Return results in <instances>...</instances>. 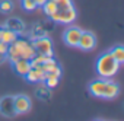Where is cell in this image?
<instances>
[{
	"label": "cell",
	"instance_id": "1",
	"mask_svg": "<svg viewBox=\"0 0 124 121\" xmlns=\"http://www.w3.org/2000/svg\"><path fill=\"white\" fill-rule=\"evenodd\" d=\"M88 89L92 96L99 99H107V101L117 98L120 93V85L112 79H104V77H98L92 80Z\"/></svg>",
	"mask_w": 124,
	"mask_h": 121
},
{
	"label": "cell",
	"instance_id": "2",
	"mask_svg": "<svg viewBox=\"0 0 124 121\" xmlns=\"http://www.w3.org/2000/svg\"><path fill=\"white\" fill-rule=\"evenodd\" d=\"M35 54H37V51H35L32 42L23 37H18L12 44H9V48L6 53V60L9 63H15L19 58L31 60Z\"/></svg>",
	"mask_w": 124,
	"mask_h": 121
},
{
	"label": "cell",
	"instance_id": "3",
	"mask_svg": "<svg viewBox=\"0 0 124 121\" xmlns=\"http://www.w3.org/2000/svg\"><path fill=\"white\" fill-rule=\"evenodd\" d=\"M120 63L114 58V55L111 54V51H105L102 53L98 60H96V64H95V70L98 73L99 77H104V79H112L118 70H120Z\"/></svg>",
	"mask_w": 124,
	"mask_h": 121
},
{
	"label": "cell",
	"instance_id": "4",
	"mask_svg": "<svg viewBox=\"0 0 124 121\" xmlns=\"http://www.w3.org/2000/svg\"><path fill=\"white\" fill-rule=\"evenodd\" d=\"M78 18V12H76V8H55L54 13L50 16V19L54 22V23H60V25H70V23H75Z\"/></svg>",
	"mask_w": 124,
	"mask_h": 121
},
{
	"label": "cell",
	"instance_id": "5",
	"mask_svg": "<svg viewBox=\"0 0 124 121\" xmlns=\"http://www.w3.org/2000/svg\"><path fill=\"white\" fill-rule=\"evenodd\" d=\"M31 42H32V45H34L37 54H44V55H48V57H53V55H54L53 41H51L47 35H39V37L34 38Z\"/></svg>",
	"mask_w": 124,
	"mask_h": 121
},
{
	"label": "cell",
	"instance_id": "6",
	"mask_svg": "<svg viewBox=\"0 0 124 121\" xmlns=\"http://www.w3.org/2000/svg\"><path fill=\"white\" fill-rule=\"evenodd\" d=\"M13 106H15V112L16 115H25L31 111L32 108V102L31 98L25 93H18L13 95Z\"/></svg>",
	"mask_w": 124,
	"mask_h": 121
},
{
	"label": "cell",
	"instance_id": "7",
	"mask_svg": "<svg viewBox=\"0 0 124 121\" xmlns=\"http://www.w3.org/2000/svg\"><path fill=\"white\" fill-rule=\"evenodd\" d=\"M82 31H83L82 28H79V26H76L73 23L67 25L66 31L63 32V41L66 42V45L67 47H78V42H79V38L82 35Z\"/></svg>",
	"mask_w": 124,
	"mask_h": 121
},
{
	"label": "cell",
	"instance_id": "8",
	"mask_svg": "<svg viewBox=\"0 0 124 121\" xmlns=\"http://www.w3.org/2000/svg\"><path fill=\"white\" fill-rule=\"evenodd\" d=\"M96 47V37L91 31H82V35L78 42V48L82 51H92Z\"/></svg>",
	"mask_w": 124,
	"mask_h": 121
},
{
	"label": "cell",
	"instance_id": "9",
	"mask_svg": "<svg viewBox=\"0 0 124 121\" xmlns=\"http://www.w3.org/2000/svg\"><path fill=\"white\" fill-rule=\"evenodd\" d=\"M0 114L6 118L16 117L15 106H13V95H6L0 98Z\"/></svg>",
	"mask_w": 124,
	"mask_h": 121
},
{
	"label": "cell",
	"instance_id": "10",
	"mask_svg": "<svg viewBox=\"0 0 124 121\" xmlns=\"http://www.w3.org/2000/svg\"><path fill=\"white\" fill-rule=\"evenodd\" d=\"M45 72H42L38 67H32L26 75H25V80L28 83H42L45 80Z\"/></svg>",
	"mask_w": 124,
	"mask_h": 121
},
{
	"label": "cell",
	"instance_id": "11",
	"mask_svg": "<svg viewBox=\"0 0 124 121\" xmlns=\"http://www.w3.org/2000/svg\"><path fill=\"white\" fill-rule=\"evenodd\" d=\"M12 66H13L15 73L19 75V76H22V77H25V75L32 69V66H31V60H25V58L16 60L15 63H12Z\"/></svg>",
	"mask_w": 124,
	"mask_h": 121
},
{
	"label": "cell",
	"instance_id": "12",
	"mask_svg": "<svg viewBox=\"0 0 124 121\" xmlns=\"http://www.w3.org/2000/svg\"><path fill=\"white\" fill-rule=\"evenodd\" d=\"M19 35L15 32V31H12V29H9L8 26L6 28H0V42H5V44H12L16 38H18Z\"/></svg>",
	"mask_w": 124,
	"mask_h": 121
},
{
	"label": "cell",
	"instance_id": "13",
	"mask_svg": "<svg viewBox=\"0 0 124 121\" xmlns=\"http://www.w3.org/2000/svg\"><path fill=\"white\" fill-rule=\"evenodd\" d=\"M6 26H8L9 29L15 31L18 35L23 34V29H25V25H23V22H22V21H19V19H16V18H12V19H9V21L6 22Z\"/></svg>",
	"mask_w": 124,
	"mask_h": 121
},
{
	"label": "cell",
	"instance_id": "14",
	"mask_svg": "<svg viewBox=\"0 0 124 121\" xmlns=\"http://www.w3.org/2000/svg\"><path fill=\"white\" fill-rule=\"evenodd\" d=\"M109 51H111V54L114 55V58L117 60L120 64L124 63V47H123V45H115V47H112V50H109Z\"/></svg>",
	"mask_w": 124,
	"mask_h": 121
},
{
	"label": "cell",
	"instance_id": "15",
	"mask_svg": "<svg viewBox=\"0 0 124 121\" xmlns=\"http://www.w3.org/2000/svg\"><path fill=\"white\" fill-rule=\"evenodd\" d=\"M57 64H58V63H57V60H55V58H54V55H53V57H50V58L47 60V61H44L41 66H38V69H41V70H42V72H45V73H50V72L57 66Z\"/></svg>",
	"mask_w": 124,
	"mask_h": 121
},
{
	"label": "cell",
	"instance_id": "16",
	"mask_svg": "<svg viewBox=\"0 0 124 121\" xmlns=\"http://www.w3.org/2000/svg\"><path fill=\"white\" fill-rule=\"evenodd\" d=\"M58 80H60V77H57V76H54V75H51V73H47V75H45L44 85H45L48 89H54V88L58 86Z\"/></svg>",
	"mask_w": 124,
	"mask_h": 121
},
{
	"label": "cell",
	"instance_id": "17",
	"mask_svg": "<svg viewBox=\"0 0 124 121\" xmlns=\"http://www.w3.org/2000/svg\"><path fill=\"white\" fill-rule=\"evenodd\" d=\"M42 10H44V13L50 18L53 13H54V10H55V2L54 0H47V2L42 5V8H41Z\"/></svg>",
	"mask_w": 124,
	"mask_h": 121
},
{
	"label": "cell",
	"instance_id": "18",
	"mask_svg": "<svg viewBox=\"0 0 124 121\" xmlns=\"http://www.w3.org/2000/svg\"><path fill=\"white\" fill-rule=\"evenodd\" d=\"M15 5L12 0H0V12L2 13H10L13 10Z\"/></svg>",
	"mask_w": 124,
	"mask_h": 121
},
{
	"label": "cell",
	"instance_id": "19",
	"mask_svg": "<svg viewBox=\"0 0 124 121\" xmlns=\"http://www.w3.org/2000/svg\"><path fill=\"white\" fill-rule=\"evenodd\" d=\"M21 6H22V9L26 10V12H34L35 9H38L34 0H21Z\"/></svg>",
	"mask_w": 124,
	"mask_h": 121
},
{
	"label": "cell",
	"instance_id": "20",
	"mask_svg": "<svg viewBox=\"0 0 124 121\" xmlns=\"http://www.w3.org/2000/svg\"><path fill=\"white\" fill-rule=\"evenodd\" d=\"M42 86H39L38 89H37V95H38V98H44V96H47V93H48V88L44 85V82L41 83Z\"/></svg>",
	"mask_w": 124,
	"mask_h": 121
},
{
	"label": "cell",
	"instance_id": "21",
	"mask_svg": "<svg viewBox=\"0 0 124 121\" xmlns=\"http://www.w3.org/2000/svg\"><path fill=\"white\" fill-rule=\"evenodd\" d=\"M50 73H51V75H54V76H57V77H61V67L57 64V66L50 72Z\"/></svg>",
	"mask_w": 124,
	"mask_h": 121
},
{
	"label": "cell",
	"instance_id": "22",
	"mask_svg": "<svg viewBox=\"0 0 124 121\" xmlns=\"http://www.w3.org/2000/svg\"><path fill=\"white\" fill-rule=\"evenodd\" d=\"M8 48H9V45H8V44H5V42H0V54L6 55V53H8Z\"/></svg>",
	"mask_w": 124,
	"mask_h": 121
},
{
	"label": "cell",
	"instance_id": "23",
	"mask_svg": "<svg viewBox=\"0 0 124 121\" xmlns=\"http://www.w3.org/2000/svg\"><path fill=\"white\" fill-rule=\"evenodd\" d=\"M35 2V5H37V8H42V5L47 2V0H34Z\"/></svg>",
	"mask_w": 124,
	"mask_h": 121
},
{
	"label": "cell",
	"instance_id": "24",
	"mask_svg": "<svg viewBox=\"0 0 124 121\" xmlns=\"http://www.w3.org/2000/svg\"><path fill=\"white\" fill-rule=\"evenodd\" d=\"M5 61H6V55L0 54V64H2V63H5Z\"/></svg>",
	"mask_w": 124,
	"mask_h": 121
}]
</instances>
